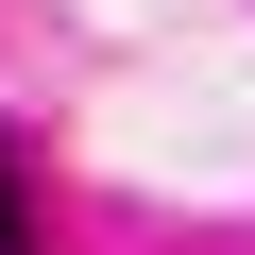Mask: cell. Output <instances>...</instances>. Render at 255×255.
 <instances>
[{
    "instance_id": "6da1fadb",
    "label": "cell",
    "mask_w": 255,
    "mask_h": 255,
    "mask_svg": "<svg viewBox=\"0 0 255 255\" xmlns=\"http://www.w3.org/2000/svg\"><path fill=\"white\" fill-rule=\"evenodd\" d=\"M0 255H34V204H17V153H0Z\"/></svg>"
}]
</instances>
